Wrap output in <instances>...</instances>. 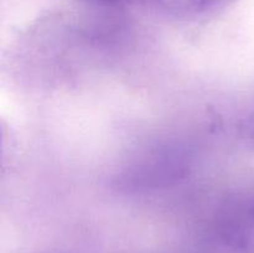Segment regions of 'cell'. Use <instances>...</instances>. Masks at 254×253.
<instances>
[{
  "label": "cell",
  "mask_w": 254,
  "mask_h": 253,
  "mask_svg": "<svg viewBox=\"0 0 254 253\" xmlns=\"http://www.w3.org/2000/svg\"><path fill=\"white\" fill-rule=\"evenodd\" d=\"M215 228L233 253H254V186L230 193L218 206Z\"/></svg>",
  "instance_id": "cell-1"
},
{
  "label": "cell",
  "mask_w": 254,
  "mask_h": 253,
  "mask_svg": "<svg viewBox=\"0 0 254 253\" xmlns=\"http://www.w3.org/2000/svg\"><path fill=\"white\" fill-rule=\"evenodd\" d=\"M165 19L193 22L215 16L232 0H136Z\"/></svg>",
  "instance_id": "cell-2"
},
{
  "label": "cell",
  "mask_w": 254,
  "mask_h": 253,
  "mask_svg": "<svg viewBox=\"0 0 254 253\" xmlns=\"http://www.w3.org/2000/svg\"><path fill=\"white\" fill-rule=\"evenodd\" d=\"M86 1L92 2V4L94 5H99V6L113 7V6H119V5L127 4V2L131 1V0H86Z\"/></svg>",
  "instance_id": "cell-3"
},
{
  "label": "cell",
  "mask_w": 254,
  "mask_h": 253,
  "mask_svg": "<svg viewBox=\"0 0 254 253\" xmlns=\"http://www.w3.org/2000/svg\"><path fill=\"white\" fill-rule=\"evenodd\" d=\"M245 128H246V134H247L248 138L254 141V114L248 118V122L245 126Z\"/></svg>",
  "instance_id": "cell-4"
}]
</instances>
